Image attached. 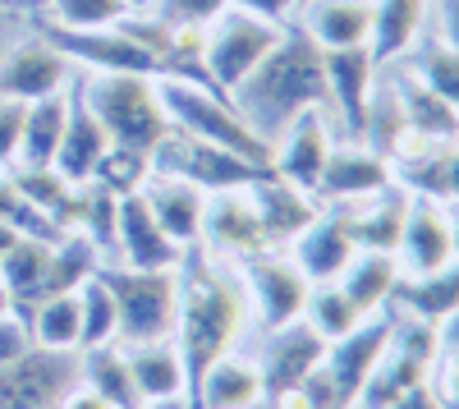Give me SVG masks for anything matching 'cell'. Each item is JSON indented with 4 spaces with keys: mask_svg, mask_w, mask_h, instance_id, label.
Returning a JSON list of instances; mask_svg holds the SVG:
<instances>
[{
    "mask_svg": "<svg viewBox=\"0 0 459 409\" xmlns=\"http://www.w3.org/2000/svg\"><path fill=\"white\" fill-rule=\"evenodd\" d=\"M32 341H28V326L19 322V318H5L0 322V368H5L14 354H23Z\"/></svg>",
    "mask_w": 459,
    "mask_h": 409,
    "instance_id": "obj_49",
    "label": "cell"
},
{
    "mask_svg": "<svg viewBox=\"0 0 459 409\" xmlns=\"http://www.w3.org/2000/svg\"><path fill=\"white\" fill-rule=\"evenodd\" d=\"M395 184L413 198H432L441 207H459V143H441L395 166Z\"/></svg>",
    "mask_w": 459,
    "mask_h": 409,
    "instance_id": "obj_31",
    "label": "cell"
},
{
    "mask_svg": "<svg viewBox=\"0 0 459 409\" xmlns=\"http://www.w3.org/2000/svg\"><path fill=\"white\" fill-rule=\"evenodd\" d=\"M125 359H129V373H134V387L147 400H188V373H184V354L170 336L161 341H134L125 345Z\"/></svg>",
    "mask_w": 459,
    "mask_h": 409,
    "instance_id": "obj_28",
    "label": "cell"
},
{
    "mask_svg": "<svg viewBox=\"0 0 459 409\" xmlns=\"http://www.w3.org/2000/svg\"><path fill=\"white\" fill-rule=\"evenodd\" d=\"M74 88L115 147L157 157V147L170 134L157 79H147V74H88V79H74Z\"/></svg>",
    "mask_w": 459,
    "mask_h": 409,
    "instance_id": "obj_3",
    "label": "cell"
},
{
    "mask_svg": "<svg viewBox=\"0 0 459 409\" xmlns=\"http://www.w3.org/2000/svg\"><path fill=\"white\" fill-rule=\"evenodd\" d=\"M152 179V157L143 152H129V147H115L101 157L92 184H101V189H110L115 198H129V194H143V184Z\"/></svg>",
    "mask_w": 459,
    "mask_h": 409,
    "instance_id": "obj_42",
    "label": "cell"
},
{
    "mask_svg": "<svg viewBox=\"0 0 459 409\" xmlns=\"http://www.w3.org/2000/svg\"><path fill=\"white\" fill-rule=\"evenodd\" d=\"M115 221H120V198L101 189V184H83L79 216H74L69 235H83L97 253H106V248H115Z\"/></svg>",
    "mask_w": 459,
    "mask_h": 409,
    "instance_id": "obj_39",
    "label": "cell"
},
{
    "mask_svg": "<svg viewBox=\"0 0 459 409\" xmlns=\"http://www.w3.org/2000/svg\"><path fill=\"white\" fill-rule=\"evenodd\" d=\"M157 92H161V106H166L175 134L203 138V143H212V147H225V152H235V157H244V161H253V166L272 170V143H266V138L239 116V106L230 101L225 92L184 83V79H157Z\"/></svg>",
    "mask_w": 459,
    "mask_h": 409,
    "instance_id": "obj_4",
    "label": "cell"
},
{
    "mask_svg": "<svg viewBox=\"0 0 459 409\" xmlns=\"http://www.w3.org/2000/svg\"><path fill=\"white\" fill-rule=\"evenodd\" d=\"M331 147H335L331 116L326 110H303V116H294L272 138V175L317 198V184H322V170L331 161Z\"/></svg>",
    "mask_w": 459,
    "mask_h": 409,
    "instance_id": "obj_13",
    "label": "cell"
},
{
    "mask_svg": "<svg viewBox=\"0 0 459 409\" xmlns=\"http://www.w3.org/2000/svg\"><path fill=\"white\" fill-rule=\"evenodd\" d=\"M391 304L409 318H423V322H446L459 313V257H450V263L432 276H400Z\"/></svg>",
    "mask_w": 459,
    "mask_h": 409,
    "instance_id": "obj_32",
    "label": "cell"
},
{
    "mask_svg": "<svg viewBox=\"0 0 459 409\" xmlns=\"http://www.w3.org/2000/svg\"><path fill=\"white\" fill-rule=\"evenodd\" d=\"M450 221H455V253H459V207H450Z\"/></svg>",
    "mask_w": 459,
    "mask_h": 409,
    "instance_id": "obj_55",
    "label": "cell"
},
{
    "mask_svg": "<svg viewBox=\"0 0 459 409\" xmlns=\"http://www.w3.org/2000/svg\"><path fill=\"white\" fill-rule=\"evenodd\" d=\"M303 322H308L317 336L331 345V341H340V336H350V331L363 322V313L354 309L350 294H344V290L331 281V285H313V290H308V304H303Z\"/></svg>",
    "mask_w": 459,
    "mask_h": 409,
    "instance_id": "obj_37",
    "label": "cell"
},
{
    "mask_svg": "<svg viewBox=\"0 0 459 409\" xmlns=\"http://www.w3.org/2000/svg\"><path fill=\"white\" fill-rule=\"evenodd\" d=\"M225 5H230V0H157V5H147V10H157L166 23H194V28H207Z\"/></svg>",
    "mask_w": 459,
    "mask_h": 409,
    "instance_id": "obj_45",
    "label": "cell"
},
{
    "mask_svg": "<svg viewBox=\"0 0 459 409\" xmlns=\"http://www.w3.org/2000/svg\"><path fill=\"white\" fill-rule=\"evenodd\" d=\"M143 203L152 207L157 226L179 244V248H198L203 239V212H207V194L184 184L175 175H152L143 184Z\"/></svg>",
    "mask_w": 459,
    "mask_h": 409,
    "instance_id": "obj_24",
    "label": "cell"
},
{
    "mask_svg": "<svg viewBox=\"0 0 459 409\" xmlns=\"http://www.w3.org/2000/svg\"><path fill=\"white\" fill-rule=\"evenodd\" d=\"M368 28H372L368 0H303L299 5V32L317 42V51L368 47Z\"/></svg>",
    "mask_w": 459,
    "mask_h": 409,
    "instance_id": "obj_26",
    "label": "cell"
},
{
    "mask_svg": "<svg viewBox=\"0 0 459 409\" xmlns=\"http://www.w3.org/2000/svg\"><path fill=\"white\" fill-rule=\"evenodd\" d=\"M134 10V0H47L42 23L56 28H115Z\"/></svg>",
    "mask_w": 459,
    "mask_h": 409,
    "instance_id": "obj_40",
    "label": "cell"
},
{
    "mask_svg": "<svg viewBox=\"0 0 459 409\" xmlns=\"http://www.w3.org/2000/svg\"><path fill=\"white\" fill-rule=\"evenodd\" d=\"M110 152V138L97 125V116L83 106L79 88H69V120H65V138H60V152H56V170L69 184H92L101 157Z\"/></svg>",
    "mask_w": 459,
    "mask_h": 409,
    "instance_id": "obj_29",
    "label": "cell"
},
{
    "mask_svg": "<svg viewBox=\"0 0 459 409\" xmlns=\"http://www.w3.org/2000/svg\"><path fill=\"white\" fill-rule=\"evenodd\" d=\"M74 69L42 32H28L19 42H10L0 51V97L5 101H19V106H32L42 97H60L69 92V79Z\"/></svg>",
    "mask_w": 459,
    "mask_h": 409,
    "instance_id": "obj_12",
    "label": "cell"
},
{
    "mask_svg": "<svg viewBox=\"0 0 459 409\" xmlns=\"http://www.w3.org/2000/svg\"><path fill=\"white\" fill-rule=\"evenodd\" d=\"M152 175H175L184 184H194L203 194H230V189H253L257 179H266L272 170L253 166L225 147H212L203 138H188V134H166V143L157 147L152 157Z\"/></svg>",
    "mask_w": 459,
    "mask_h": 409,
    "instance_id": "obj_8",
    "label": "cell"
},
{
    "mask_svg": "<svg viewBox=\"0 0 459 409\" xmlns=\"http://www.w3.org/2000/svg\"><path fill=\"white\" fill-rule=\"evenodd\" d=\"M391 184H395V166L386 157H377L363 143H335L331 161L322 170V184H317V203L354 207L363 198H377L381 189H391Z\"/></svg>",
    "mask_w": 459,
    "mask_h": 409,
    "instance_id": "obj_15",
    "label": "cell"
},
{
    "mask_svg": "<svg viewBox=\"0 0 459 409\" xmlns=\"http://www.w3.org/2000/svg\"><path fill=\"white\" fill-rule=\"evenodd\" d=\"M97 276L106 281L115 313H120V345L134 341H161L175 331V309H179V267L175 272H138L120 263H101Z\"/></svg>",
    "mask_w": 459,
    "mask_h": 409,
    "instance_id": "obj_5",
    "label": "cell"
},
{
    "mask_svg": "<svg viewBox=\"0 0 459 409\" xmlns=\"http://www.w3.org/2000/svg\"><path fill=\"white\" fill-rule=\"evenodd\" d=\"M115 253L120 267H138V272H175L184 263V253L161 226L152 207L143 203V194L120 198V221H115Z\"/></svg>",
    "mask_w": 459,
    "mask_h": 409,
    "instance_id": "obj_17",
    "label": "cell"
},
{
    "mask_svg": "<svg viewBox=\"0 0 459 409\" xmlns=\"http://www.w3.org/2000/svg\"><path fill=\"white\" fill-rule=\"evenodd\" d=\"M400 272L404 276H432L441 272L455 253V221L450 207L432 203V198H413L409 194V212H404V231H400Z\"/></svg>",
    "mask_w": 459,
    "mask_h": 409,
    "instance_id": "obj_16",
    "label": "cell"
},
{
    "mask_svg": "<svg viewBox=\"0 0 459 409\" xmlns=\"http://www.w3.org/2000/svg\"><path fill=\"white\" fill-rule=\"evenodd\" d=\"M5 318H14V304H10V290H5V281H0V322Z\"/></svg>",
    "mask_w": 459,
    "mask_h": 409,
    "instance_id": "obj_54",
    "label": "cell"
},
{
    "mask_svg": "<svg viewBox=\"0 0 459 409\" xmlns=\"http://www.w3.org/2000/svg\"><path fill=\"white\" fill-rule=\"evenodd\" d=\"M60 409H110V405H106V400H101V396H97L92 387L74 382V387H69V396L60 400Z\"/></svg>",
    "mask_w": 459,
    "mask_h": 409,
    "instance_id": "obj_51",
    "label": "cell"
},
{
    "mask_svg": "<svg viewBox=\"0 0 459 409\" xmlns=\"http://www.w3.org/2000/svg\"><path fill=\"white\" fill-rule=\"evenodd\" d=\"M47 0H0V19H42Z\"/></svg>",
    "mask_w": 459,
    "mask_h": 409,
    "instance_id": "obj_52",
    "label": "cell"
},
{
    "mask_svg": "<svg viewBox=\"0 0 459 409\" xmlns=\"http://www.w3.org/2000/svg\"><path fill=\"white\" fill-rule=\"evenodd\" d=\"M37 32L83 74H147V79H157V60L120 28H56L37 19Z\"/></svg>",
    "mask_w": 459,
    "mask_h": 409,
    "instance_id": "obj_10",
    "label": "cell"
},
{
    "mask_svg": "<svg viewBox=\"0 0 459 409\" xmlns=\"http://www.w3.org/2000/svg\"><path fill=\"white\" fill-rule=\"evenodd\" d=\"M391 341V318L386 313H377V318H363L350 336H340L326 345V359H322V373L335 391V400L344 409H359V396L372 378V368L381 359V350H386Z\"/></svg>",
    "mask_w": 459,
    "mask_h": 409,
    "instance_id": "obj_14",
    "label": "cell"
},
{
    "mask_svg": "<svg viewBox=\"0 0 459 409\" xmlns=\"http://www.w3.org/2000/svg\"><path fill=\"white\" fill-rule=\"evenodd\" d=\"M79 382V354L28 345L0 368V409H60Z\"/></svg>",
    "mask_w": 459,
    "mask_h": 409,
    "instance_id": "obj_9",
    "label": "cell"
},
{
    "mask_svg": "<svg viewBox=\"0 0 459 409\" xmlns=\"http://www.w3.org/2000/svg\"><path fill=\"white\" fill-rule=\"evenodd\" d=\"M413 74L423 79L455 116H459V51H450V47H441V42H428V47H418L413 56Z\"/></svg>",
    "mask_w": 459,
    "mask_h": 409,
    "instance_id": "obj_41",
    "label": "cell"
},
{
    "mask_svg": "<svg viewBox=\"0 0 459 409\" xmlns=\"http://www.w3.org/2000/svg\"><path fill=\"white\" fill-rule=\"evenodd\" d=\"M272 405H276V409H344V405L335 400V391H331V382H326L322 368H317L313 378H303L299 387L272 396Z\"/></svg>",
    "mask_w": 459,
    "mask_h": 409,
    "instance_id": "obj_44",
    "label": "cell"
},
{
    "mask_svg": "<svg viewBox=\"0 0 459 409\" xmlns=\"http://www.w3.org/2000/svg\"><path fill=\"white\" fill-rule=\"evenodd\" d=\"M207 257H225V263H239V257L266 248L262 231H257V212L248 189H230V194H207V212H203V239Z\"/></svg>",
    "mask_w": 459,
    "mask_h": 409,
    "instance_id": "obj_20",
    "label": "cell"
},
{
    "mask_svg": "<svg viewBox=\"0 0 459 409\" xmlns=\"http://www.w3.org/2000/svg\"><path fill=\"white\" fill-rule=\"evenodd\" d=\"M65 120H69V92L60 97H42L23 106V138H19V166H56L60 138H65ZM14 170V166H10Z\"/></svg>",
    "mask_w": 459,
    "mask_h": 409,
    "instance_id": "obj_34",
    "label": "cell"
},
{
    "mask_svg": "<svg viewBox=\"0 0 459 409\" xmlns=\"http://www.w3.org/2000/svg\"><path fill=\"white\" fill-rule=\"evenodd\" d=\"M19 138H23V106L0 97V170L19 166Z\"/></svg>",
    "mask_w": 459,
    "mask_h": 409,
    "instance_id": "obj_46",
    "label": "cell"
},
{
    "mask_svg": "<svg viewBox=\"0 0 459 409\" xmlns=\"http://www.w3.org/2000/svg\"><path fill=\"white\" fill-rule=\"evenodd\" d=\"M244 318H248V300L239 290V276H225L216 257H203L188 248L179 263V309H175V331H170V341L184 354L188 387L221 354L235 350Z\"/></svg>",
    "mask_w": 459,
    "mask_h": 409,
    "instance_id": "obj_1",
    "label": "cell"
},
{
    "mask_svg": "<svg viewBox=\"0 0 459 409\" xmlns=\"http://www.w3.org/2000/svg\"><path fill=\"white\" fill-rule=\"evenodd\" d=\"M400 257L395 253H372V248H359L350 263H344V272L335 276V285L354 300V309L363 318H377L381 309L391 304V294L400 285Z\"/></svg>",
    "mask_w": 459,
    "mask_h": 409,
    "instance_id": "obj_30",
    "label": "cell"
},
{
    "mask_svg": "<svg viewBox=\"0 0 459 409\" xmlns=\"http://www.w3.org/2000/svg\"><path fill=\"white\" fill-rule=\"evenodd\" d=\"M322 359H326V341L303 318L281 326V331H266V350H262V363H257L266 400L299 387L303 378H313L322 368Z\"/></svg>",
    "mask_w": 459,
    "mask_h": 409,
    "instance_id": "obj_18",
    "label": "cell"
},
{
    "mask_svg": "<svg viewBox=\"0 0 459 409\" xmlns=\"http://www.w3.org/2000/svg\"><path fill=\"white\" fill-rule=\"evenodd\" d=\"M326 65V116L340 129L344 143H363L368 129V110H372V92H377V74L381 65L372 60L368 47H350V51H322Z\"/></svg>",
    "mask_w": 459,
    "mask_h": 409,
    "instance_id": "obj_11",
    "label": "cell"
},
{
    "mask_svg": "<svg viewBox=\"0 0 459 409\" xmlns=\"http://www.w3.org/2000/svg\"><path fill=\"white\" fill-rule=\"evenodd\" d=\"M428 387L441 396L446 409H459V313L437 326V359H432Z\"/></svg>",
    "mask_w": 459,
    "mask_h": 409,
    "instance_id": "obj_43",
    "label": "cell"
},
{
    "mask_svg": "<svg viewBox=\"0 0 459 409\" xmlns=\"http://www.w3.org/2000/svg\"><path fill=\"white\" fill-rule=\"evenodd\" d=\"M0 281L10 290V304H14V318L23 322L42 300L60 294L56 285V244H42V239H14V248L0 257Z\"/></svg>",
    "mask_w": 459,
    "mask_h": 409,
    "instance_id": "obj_21",
    "label": "cell"
},
{
    "mask_svg": "<svg viewBox=\"0 0 459 409\" xmlns=\"http://www.w3.org/2000/svg\"><path fill=\"white\" fill-rule=\"evenodd\" d=\"M285 253L294 257V267L308 276V285H331L359 248H354V239H350V226H344V216H340L335 207H322L317 221H313V226L303 231Z\"/></svg>",
    "mask_w": 459,
    "mask_h": 409,
    "instance_id": "obj_22",
    "label": "cell"
},
{
    "mask_svg": "<svg viewBox=\"0 0 459 409\" xmlns=\"http://www.w3.org/2000/svg\"><path fill=\"white\" fill-rule=\"evenodd\" d=\"M235 276H239V290H244L248 309L257 313V322L266 331H281V326L303 318V304H308L313 285L294 267V257L285 248H257V253L239 257Z\"/></svg>",
    "mask_w": 459,
    "mask_h": 409,
    "instance_id": "obj_7",
    "label": "cell"
},
{
    "mask_svg": "<svg viewBox=\"0 0 459 409\" xmlns=\"http://www.w3.org/2000/svg\"><path fill=\"white\" fill-rule=\"evenodd\" d=\"M248 198H253L257 231H262V244H266V248H290V244L317 221V212H322V203H317L313 194L294 189V184H285V179H276V175L257 179L253 189H248Z\"/></svg>",
    "mask_w": 459,
    "mask_h": 409,
    "instance_id": "obj_19",
    "label": "cell"
},
{
    "mask_svg": "<svg viewBox=\"0 0 459 409\" xmlns=\"http://www.w3.org/2000/svg\"><path fill=\"white\" fill-rule=\"evenodd\" d=\"M372 10V28H368V51L372 60L386 69L395 60H409L418 51L432 0H368Z\"/></svg>",
    "mask_w": 459,
    "mask_h": 409,
    "instance_id": "obj_23",
    "label": "cell"
},
{
    "mask_svg": "<svg viewBox=\"0 0 459 409\" xmlns=\"http://www.w3.org/2000/svg\"><path fill=\"white\" fill-rule=\"evenodd\" d=\"M266 391H262V368L244 354H221L207 373L188 387V405L194 409H253L262 405Z\"/></svg>",
    "mask_w": 459,
    "mask_h": 409,
    "instance_id": "obj_25",
    "label": "cell"
},
{
    "mask_svg": "<svg viewBox=\"0 0 459 409\" xmlns=\"http://www.w3.org/2000/svg\"><path fill=\"white\" fill-rule=\"evenodd\" d=\"M230 101L266 143L303 110H326V65L317 42H308L299 28H285L272 56L230 92Z\"/></svg>",
    "mask_w": 459,
    "mask_h": 409,
    "instance_id": "obj_2",
    "label": "cell"
},
{
    "mask_svg": "<svg viewBox=\"0 0 459 409\" xmlns=\"http://www.w3.org/2000/svg\"><path fill=\"white\" fill-rule=\"evenodd\" d=\"M281 32L276 23H266L239 5H225L207 28H203V56H207V79L216 92H235L248 74L272 56V47L281 42Z\"/></svg>",
    "mask_w": 459,
    "mask_h": 409,
    "instance_id": "obj_6",
    "label": "cell"
},
{
    "mask_svg": "<svg viewBox=\"0 0 459 409\" xmlns=\"http://www.w3.org/2000/svg\"><path fill=\"white\" fill-rule=\"evenodd\" d=\"M138 409H194V405H188V400H147Z\"/></svg>",
    "mask_w": 459,
    "mask_h": 409,
    "instance_id": "obj_53",
    "label": "cell"
},
{
    "mask_svg": "<svg viewBox=\"0 0 459 409\" xmlns=\"http://www.w3.org/2000/svg\"><path fill=\"white\" fill-rule=\"evenodd\" d=\"M0 226H10L23 239H42V244H60L65 239V231L56 226V221L23 198V189L10 179V170H0Z\"/></svg>",
    "mask_w": 459,
    "mask_h": 409,
    "instance_id": "obj_38",
    "label": "cell"
},
{
    "mask_svg": "<svg viewBox=\"0 0 459 409\" xmlns=\"http://www.w3.org/2000/svg\"><path fill=\"white\" fill-rule=\"evenodd\" d=\"M0 23H10V19H0ZM0 51H5V47H0Z\"/></svg>",
    "mask_w": 459,
    "mask_h": 409,
    "instance_id": "obj_56",
    "label": "cell"
},
{
    "mask_svg": "<svg viewBox=\"0 0 459 409\" xmlns=\"http://www.w3.org/2000/svg\"><path fill=\"white\" fill-rule=\"evenodd\" d=\"M110 341H120V313H115V300H110L106 281L92 272L79 285V350L110 345Z\"/></svg>",
    "mask_w": 459,
    "mask_h": 409,
    "instance_id": "obj_36",
    "label": "cell"
},
{
    "mask_svg": "<svg viewBox=\"0 0 459 409\" xmlns=\"http://www.w3.org/2000/svg\"><path fill=\"white\" fill-rule=\"evenodd\" d=\"M386 409H446V405H441V396H437V391H432V387L423 382V387H413V391L395 396V400H391Z\"/></svg>",
    "mask_w": 459,
    "mask_h": 409,
    "instance_id": "obj_50",
    "label": "cell"
},
{
    "mask_svg": "<svg viewBox=\"0 0 459 409\" xmlns=\"http://www.w3.org/2000/svg\"><path fill=\"white\" fill-rule=\"evenodd\" d=\"M437 10V42L459 51V0H432Z\"/></svg>",
    "mask_w": 459,
    "mask_h": 409,
    "instance_id": "obj_48",
    "label": "cell"
},
{
    "mask_svg": "<svg viewBox=\"0 0 459 409\" xmlns=\"http://www.w3.org/2000/svg\"><path fill=\"white\" fill-rule=\"evenodd\" d=\"M230 5H239V10L276 23V28H290V19L299 14V0H230Z\"/></svg>",
    "mask_w": 459,
    "mask_h": 409,
    "instance_id": "obj_47",
    "label": "cell"
},
{
    "mask_svg": "<svg viewBox=\"0 0 459 409\" xmlns=\"http://www.w3.org/2000/svg\"><path fill=\"white\" fill-rule=\"evenodd\" d=\"M299 5H303V0H299Z\"/></svg>",
    "mask_w": 459,
    "mask_h": 409,
    "instance_id": "obj_57",
    "label": "cell"
},
{
    "mask_svg": "<svg viewBox=\"0 0 459 409\" xmlns=\"http://www.w3.org/2000/svg\"><path fill=\"white\" fill-rule=\"evenodd\" d=\"M350 226L354 248H372V253H395L400 248V231H404V212H409V189L391 184L377 198H363L354 207H335Z\"/></svg>",
    "mask_w": 459,
    "mask_h": 409,
    "instance_id": "obj_27",
    "label": "cell"
},
{
    "mask_svg": "<svg viewBox=\"0 0 459 409\" xmlns=\"http://www.w3.org/2000/svg\"><path fill=\"white\" fill-rule=\"evenodd\" d=\"M79 382L92 387L110 409H138V405H143V396H138V387H134V373H129V359H125V345H120V341L79 350Z\"/></svg>",
    "mask_w": 459,
    "mask_h": 409,
    "instance_id": "obj_33",
    "label": "cell"
},
{
    "mask_svg": "<svg viewBox=\"0 0 459 409\" xmlns=\"http://www.w3.org/2000/svg\"><path fill=\"white\" fill-rule=\"evenodd\" d=\"M28 341L37 350H65V354H79V290H65L42 300L28 318Z\"/></svg>",
    "mask_w": 459,
    "mask_h": 409,
    "instance_id": "obj_35",
    "label": "cell"
}]
</instances>
